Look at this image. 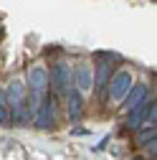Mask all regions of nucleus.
Here are the masks:
<instances>
[{
	"label": "nucleus",
	"instance_id": "obj_3",
	"mask_svg": "<svg viewBox=\"0 0 157 160\" xmlns=\"http://www.w3.org/2000/svg\"><path fill=\"white\" fill-rule=\"evenodd\" d=\"M33 125L41 127V130L56 127V97H46L41 102V107H38L36 114H33Z\"/></svg>",
	"mask_w": 157,
	"mask_h": 160
},
{
	"label": "nucleus",
	"instance_id": "obj_5",
	"mask_svg": "<svg viewBox=\"0 0 157 160\" xmlns=\"http://www.w3.org/2000/svg\"><path fill=\"white\" fill-rule=\"evenodd\" d=\"M155 107H157V104H155V99H152V102H145V104H140L137 109L127 112V127H129V130H140L142 122L147 119V114H150V109H155Z\"/></svg>",
	"mask_w": 157,
	"mask_h": 160
},
{
	"label": "nucleus",
	"instance_id": "obj_8",
	"mask_svg": "<svg viewBox=\"0 0 157 160\" xmlns=\"http://www.w3.org/2000/svg\"><path fill=\"white\" fill-rule=\"evenodd\" d=\"M109 71H112V69H109L107 64H99V66H96V82H94V84H96V92H104V89H107V84H109Z\"/></svg>",
	"mask_w": 157,
	"mask_h": 160
},
{
	"label": "nucleus",
	"instance_id": "obj_6",
	"mask_svg": "<svg viewBox=\"0 0 157 160\" xmlns=\"http://www.w3.org/2000/svg\"><path fill=\"white\" fill-rule=\"evenodd\" d=\"M145 102H147V87H145V84H137V87H132L129 94L124 97V109L132 112V109H137L140 104H145Z\"/></svg>",
	"mask_w": 157,
	"mask_h": 160
},
{
	"label": "nucleus",
	"instance_id": "obj_1",
	"mask_svg": "<svg viewBox=\"0 0 157 160\" xmlns=\"http://www.w3.org/2000/svg\"><path fill=\"white\" fill-rule=\"evenodd\" d=\"M48 84L53 87L56 94H66V97H69V92L74 89V76H71V69H69L66 61H56V64H53L51 76H48ZM56 94H53V97H56Z\"/></svg>",
	"mask_w": 157,
	"mask_h": 160
},
{
	"label": "nucleus",
	"instance_id": "obj_10",
	"mask_svg": "<svg viewBox=\"0 0 157 160\" xmlns=\"http://www.w3.org/2000/svg\"><path fill=\"white\" fill-rule=\"evenodd\" d=\"M8 119H10V109L5 102V92H0V125H5Z\"/></svg>",
	"mask_w": 157,
	"mask_h": 160
},
{
	"label": "nucleus",
	"instance_id": "obj_2",
	"mask_svg": "<svg viewBox=\"0 0 157 160\" xmlns=\"http://www.w3.org/2000/svg\"><path fill=\"white\" fill-rule=\"evenodd\" d=\"M132 89V74L129 71H119V74H114L112 76V82L107 84V92H109V99L114 104H122L124 102V97L129 94Z\"/></svg>",
	"mask_w": 157,
	"mask_h": 160
},
{
	"label": "nucleus",
	"instance_id": "obj_4",
	"mask_svg": "<svg viewBox=\"0 0 157 160\" xmlns=\"http://www.w3.org/2000/svg\"><path fill=\"white\" fill-rule=\"evenodd\" d=\"M94 87V76H91V66L89 64H78L76 74H74V89L78 94H89Z\"/></svg>",
	"mask_w": 157,
	"mask_h": 160
},
{
	"label": "nucleus",
	"instance_id": "obj_7",
	"mask_svg": "<svg viewBox=\"0 0 157 160\" xmlns=\"http://www.w3.org/2000/svg\"><path fill=\"white\" fill-rule=\"evenodd\" d=\"M81 109H84V102H81V94L76 89L69 92V119L71 122H78L81 119Z\"/></svg>",
	"mask_w": 157,
	"mask_h": 160
},
{
	"label": "nucleus",
	"instance_id": "obj_9",
	"mask_svg": "<svg viewBox=\"0 0 157 160\" xmlns=\"http://www.w3.org/2000/svg\"><path fill=\"white\" fill-rule=\"evenodd\" d=\"M155 137H157V127L147 125V127H140V132H137V142H140V145H150V142H155Z\"/></svg>",
	"mask_w": 157,
	"mask_h": 160
}]
</instances>
